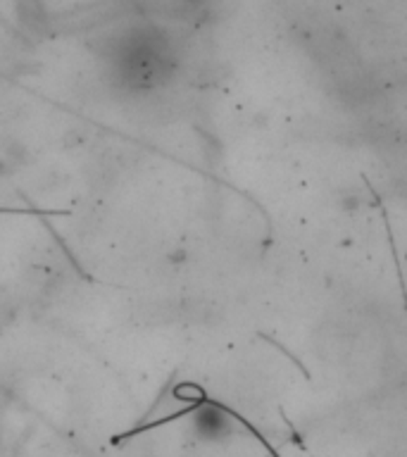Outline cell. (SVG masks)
<instances>
[{
  "instance_id": "cell-1",
  "label": "cell",
  "mask_w": 407,
  "mask_h": 457,
  "mask_svg": "<svg viewBox=\"0 0 407 457\" xmlns=\"http://www.w3.org/2000/svg\"><path fill=\"white\" fill-rule=\"evenodd\" d=\"M195 421H198L200 431L207 436V438H220L221 434H227V420L221 417V414L217 412H203L200 417H195Z\"/></svg>"
}]
</instances>
